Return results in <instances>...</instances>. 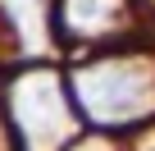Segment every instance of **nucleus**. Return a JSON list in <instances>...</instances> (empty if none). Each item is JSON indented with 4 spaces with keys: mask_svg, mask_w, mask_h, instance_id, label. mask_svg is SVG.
I'll return each instance as SVG.
<instances>
[{
    "mask_svg": "<svg viewBox=\"0 0 155 151\" xmlns=\"http://www.w3.org/2000/svg\"><path fill=\"white\" fill-rule=\"evenodd\" d=\"M78 96H82L87 115L105 124H128L155 110V73L150 64L137 60H114V64H91L78 73Z\"/></svg>",
    "mask_w": 155,
    "mask_h": 151,
    "instance_id": "nucleus-1",
    "label": "nucleus"
},
{
    "mask_svg": "<svg viewBox=\"0 0 155 151\" xmlns=\"http://www.w3.org/2000/svg\"><path fill=\"white\" fill-rule=\"evenodd\" d=\"M18 119H23V133L32 137L37 151H50L59 146V137H68V110H64V96H59V83L55 78H28L18 87Z\"/></svg>",
    "mask_w": 155,
    "mask_h": 151,
    "instance_id": "nucleus-2",
    "label": "nucleus"
},
{
    "mask_svg": "<svg viewBox=\"0 0 155 151\" xmlns=\"http://www.w3.org/2000/svg\"><path fill=\"white\" fill-rule=\"evenodd\" d=\"M64 28L78 37H114L119 28H128L132 5L128 0H64Z\"/></svg>",
    "mask_w": 155,
    "mask_h": 151,
    "instance_id": "nucleus-3",
    "label": "nucleus"
}]
</instances>
